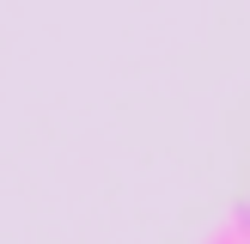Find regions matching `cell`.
Returning a JSON list of instances; mask_svg holds the SVG:
<instances>
[]
</instances>
